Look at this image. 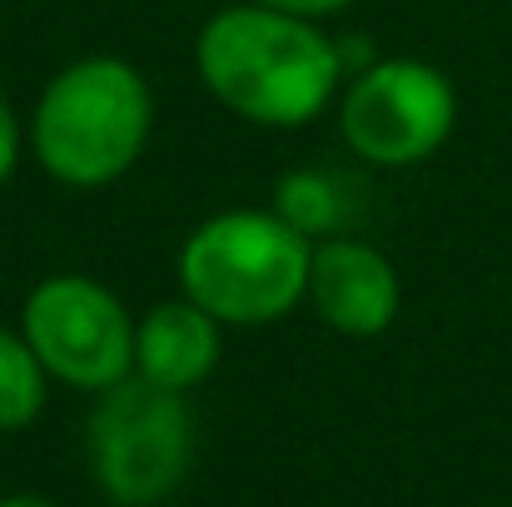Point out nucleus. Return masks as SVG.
<instances>
[{"label":"nucleus","instance_id":"obj_1","mask_svg":"<svg viewBox=\"0 0 512 507\" xmlns=\"http://www.w3.org/2000/svg\"><path fill=\"white\" fill-rule=\"evenodd\" d=\"M194 70L229 115L264 130L314 125L348 75L334 35L259 0L229 5L204 20L194 40Z\"/></svg>","mask_w":512,"mask_h":507},{"label":"nucleus","instance_id":"obj_2","mask_svg":"<svg viewBox=\"0 0 512 507\" xmlns=\"http://www.w3.org/2000/svg\"><path fill=\"white\" fill-rule=\"evenodd\" d=\"M155 130V90L120 55L70 60L35 100L25 140L65 189H105L130 174Z\"/></svg>","mask_w":512,"mask_h":507},{"label":"nucleus","instance_id":"obj_3","mask_svg":"<svg viewBox=\"0 0 512 507\" xmlns=\"http://www.w3.org/2000/svg\"><path fill=\"white\" fill-rule=\"evenodd\" d=\"M314 239L274 209H224L179 244V289L229 329H264L309 299Z\"/></svg>","mask_w":512,"mask_h":507},{"label":"nucleus","instance_id":"obj_4","mask_svg":"<svg viewBox=\"0 0 512 507\" xmlns=\"http://www.w3.org/2000/svg\"><path fill=\"white\" fill-rule=\"evenodd\" d=\"M90 413V473L115 507H160L179 493L194 463V413L184 393L140 373L95 393Z\"/></svg>","mask_w":512,"mask_h":507},{"label":"nucleus","instance_id":"obj_5","mask_svg":"<svg viewBox=\"0 0 512 507\" xmlns=\"http://www.w3.org/2000/svg\"><path fill=\"white\" fill-rule=\"evenodd\" d=\"M458 125L453 80L413 55H378L353 70L339 105L343 145L378 169H408L433 160Z\"/></svg>","mask_w":512,"mask_h":507},{"label":"nucleus","instance_id":"obj_6","mask_svg":"<svg viewBox=\"0 0 512 507\" xmlns=\"http://www.w3.org/2000/svg\"><path fill=\"white\" fill-rule=\"evenodd\" d=\"M20 334L45 373L80 393H105L135 373V319L90 274H50L25 294Z\"/></svg>","mask_w":512,"mask_h":507},{"label":"nucleus","instance_id":"obj_7","mask_svg":"<svg viewBox=\"0 0 512 507\" xmlns=\"http://www.w3.org/2000/svg\"><path fill=\"white\" fill-rule=\"evenodd\" d=\"M309 304L319 309V319L334 334L378 338L398 324L403 284H398V269L388 264L383 249H373L368 239L329 234V239H314Z\"/></svg>","mask_w":512,"mask_h":507},{"label":"nucleus","instance_id":"obj_8","mask_svg":"<svg viewBox=\"0 0 512 507\" xmlns=\"http://www.w3.org/2000/svg\"><path fill=\"white\" fill-rule=\"evenodd\" d=\"M219 329L224 324L184 294L155 304L135 324V373L160 383V388H174V393L199 388L219 368V353H224Z\"/></svg>","mask_w":512,"mask_h":507},{"label":"nucleus","instance_id":"obj_9","mask_svg":"<svg viewBox=\"0 0 512 507\" xmlns=\"http://www.w3.org/2000/svg\"><path fill=\"white\" fill-rule=\"evenodd\" d=\"M50 373L35 358L30 338L0 329V433H20L45 413Z\"/></svg>","mask_w":512,"mask_h":507},{"label":"nucleus","instance_id":"obj_10","mask_svg":"<svg viewBox=\"0 0 512 507\" xmlns=\"http://www.w3.org/2000/svg\"><path fill=\"white\" fill-rule=\"evenodd\" d=\"M274 214H284L299 234L309 239H329L343 224V194L339 179L324 169H289L274 184Z\"/></svg>","mask_w":512,"mask_h":507},{"label":"nucleus","instance_id":"obj_11","mask_svg":"<svg viewBox=\"0 0 512 507\" xmlns=\"http://www.w3.org/2000/svg\"><path fill=\"white\" fill-rule=\"evenodd\" d=\"M20 140H25V130H20V120H15V105H10L5 90H0V184L20 165Z\"/></svg>","mask_w":512,"mask_h":507},{"label":"nucleus","instance_id":"obj_12","mask_svg":"<svg viewBox=\"0 0 512 507\" xmlns=\"http://www.w3.org/2000/svg\"><path fill=\"white\" fill-rule=\"evenodd\" d=\"M259 5H274V10H289V15H304V20H324V15H339L353 0H259Z\"/></svg>","mask_w":512,"mask_h":507},{"label":"nucleus","instance_id":"obj_13","mask_svg":"<svg viewBox=\"0 0 512 507\" xmlns=\"http://www.w3.org/2000/svg\"><path fill=\"white\" fill-rule=\"evenodd\" d=\"M0 507H55V503H45L35 493H10V498H0Z\"/></svg>","mask_w":512,"mask_h":507}]
</instances>
